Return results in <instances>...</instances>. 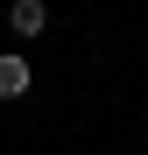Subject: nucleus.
Instances as JSON below:
<instances>
[{"mask_svg": "<svg viewBox=\"0 0 148 155\" xmlns=\"http://www.w3.org/2000/svg\"><path fill=\"white\" fill-rule=\"evenodd\" d=\"M7 28H14L21 42H35V35L49 28V0H14V7H7Z\"/></svg>", "mask_w": 148, "mask_h": 155, "instance_id": "nucleus-1", "label": "nucleus"}, {"mask_svg": "<svg viewBox=\"0 0 148 155\" xmlns=\"http://www.w3.org/2000/svg\"><path fill=\"white\" fill-rule=\"evenodd\" d=\"M28 85H35V64L28 57H0V99H21Z\"/></svg>", "mask_w": 148, "mask_h": 155, "instance_id": "nucleus-2", "label": "nucleus"}]
</instances>
